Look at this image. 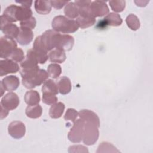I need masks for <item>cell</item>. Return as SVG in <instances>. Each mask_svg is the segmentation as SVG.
I'll list each match as a JSON object with an SVG mask.
<instances>
[{"mask_svg": "<svg viewBox=\"0 0 153 153\" xmlns=\"http://www.w3.org/2000/svg\"><path fill=\"white\" fill-rule=\"evenodd\" d=\"M78 116V112L75 109L68 108L65 114L64 119L66 121H71L74 123L76 120Z\"/></svg>", "mask_w": 153, "mask_h": 153, "instance_id": "33", "label": "cell"}, {"mask_svg": "<svg viewBox=\"0 0 153 153\" xmlns=\"http://www.w3.org/2000/svg\"><path fill=\"white\" fill-rule=\"evenodd\" d=\"M20 103V99L17 94L14 92H9L1 99V105L9 111L15 109Z\"/></svg>", "mask_w": 153, "mask_h": 153, "instance_id": "11", "label": "cell"}, {"mask_svg": "<svg viewBox=\"0 0 153 153\" xmlns=\"http://www.w3.org/2000/svg\"><path fill=\"white\" fill-rule=\"evenodd\" d=\"M43 38L49 51L54 48H58L64 51H70L74 44V38L72 36L61 34L53 29L45 31Z\"/></svg>", "mask_w": 153, "mask_h": 153, "instance_id": "1", "label": "cell"}, {"mask_svg": "<svg viewBox=\"0 0 153 153\" xmlns=\"http://www.w3.org/2000/svg\"><path fill=\"white\" fill-rule=\"evenodd\" d=\"M1 120H2L5 118H6L8 114V112L9 110H8L7 109H6L5 108H4V106H2V105H1Z\"/></svg>", "mask_w": 153, "mask_h": 153, "instance_id": "39", "label": "cell"}, {"mask_svg": "<svg viewBox=\"0 0 153 153\" xmlns=\"http://www.w3.org/2000/svg\"><path fill=\"white\" fill-rule=\"evenodd\" d=\"M1 30L2 33L8 37L13 39L16 38L19 32V27L13 23L7 22L2 16H1Z\"/></svg>", "mask_w": 153, "mask_h": 153, "instance_id": "9", "label": "cell"}, {"mask_svg": "<svg viewBox=\"0 0 153 153\" xmlns=\"http://www.w3.org/2000/svg\"><path fill=\"white\" fill-rule=\"evenodd\" d=\"M87 148L82 145H72L69 148V152H88Z\"/></svg>", "mask_w": 153, "mask_h": 153, "instance_id": "35", "label": "cell"}, {"mask_svg": "<svg viewBox=\"0 0 153 153\" xmlns=\"http://www.w3.org/2000/svg\"><path fill=\"white\" fill-rule=\"evenodd\" d=\"M78 116L85 123H90L100 127L99 117L94 112L88 109H82L78 112Z\"/></svg>", "mask_w": 153, "mask_h": 153, "instance_id": "14", "label": "cell"}, {"mask_svg": "<svg viewBox=\"0 0 153 153\" xmlns=\"http://www.w3.org/2000/svg\"><path fill=\"white\" fill-rule=\"evenodd\" d=\"M16 2L20 4L21 6L26 7V8H30L32 4V1H16Z\"/></svg>", "mask_w": 153, "mask_h": 153, "instance_id": "38", "label": "cell"}, {"mask_svg": "<svg viewBox=\"0 0 153 153\" xmlns=\"http://www.w3.org/2000/svg\"><path fill=\"white\" fill-rule=\"evenodd\" d=\"M42 92L51 93L54 94H57L59 93V89L56 82L53 79H47L42 86Z\"/></svg>", "mask_w": 153, "mask_h": 153, "instance_id": "26", "label": "cell"}, {"mask_svg": "<svg viewBox=\"0 0 153 153\" xmlns=\"http://www.w3.org/2000/svg\"><path fill=\"white\" fill-rule=\"evenodd\" d=\"M92 1H87V0H80V1H75L74 2L76 4V5L78 7H84L86 5H89L91 4Z\"/></svg>", "mask_w": 153, "mask_h": 153, "instance_id": "37", "label": "cell"}, {"mask_svg": "<svg viewBox=\"0 0 153 153\" xmlns=\"http://www.w3.org/2000/svg\"><path fill=\"white\" fill-rule=\"evenodd\" d=\"M2 16L10 23L22 22L32 17V11L30 8L12 4L5 8Z\"/></svg>", "mask_w": 153, "mask_h": 153, "instance_id": "2", "label": "cell"}, {"mask_svg": "<svg viewBox=\"0 0 153 153\" xmlns=\"http://www.w3.org/2000/svg\"><path fill=\"white\" fill-rule=\"evenodd\" d=\"M36 25V21L34 17H31L30 18L26 20L20 22V27L29 29L31 30L33 29L35 27Z\"/></svg>", "mask_w": 153, "mask_h": 153, "instance_id": "34", "label": "cell"}, {"mask_svg": "<svg viewBox=\"0 0 153 153\" xmlns=\"http://www.w3.org/2000/svg\"><path fill=\"white\" fill-rule=\"evenodd\" d=\"M0 86H1V96H2L6 90L5 89L4 87L3 86V85L1 82H0Z\"/></svg>", "mask_w": 153, "mask_h": 153, "instance_id": "41", "label": "cell"}, {"mask_svg": "<svg viewBox=\"0 0 153 153\" xmlns=\"http://www.w3.org/2000/svg\"><path fill=\"white\" fill-rule=\"evenodd\" d=\"M126 22L127 26L133 30H137L140 26L139 19L133 14H130L127 16L126 19Z\"/></svg>", "mask_w": 153, "mask_h": 153, "instance_id": "27", "label": "cell"}, {"mask_svg": "<svg viewBox=\"0 0 153 153\" xmlns=\"http://www.w3.org/2000/svg\"><path fill=\"white\" fill-rule=\"evenodd\" d=\"M109 5L111 9L115 12H122L126 7L125 1H109Z\"/></svg>", "mask_w": 153, "mask_h": 153, "instance_id": "30", "label": "cell"}, {"mask_svg": "<svg viewBox=\"0 0 153 153\" xmlns=\"http://www.w3.org/2000/svg\"><path fill=\"white\" fill-rule=\"evenodd\" d=\"M42 102L48 105H53V104L57 103L58 100L56 94L51 93H42Z\"/></svg>", "mask_w": 153, "mask_h": 153, "instance_id": "31", "label": "cell"}, {"mask_svg": "<svg viewBox=\"0 0 153 153\" xmlns=\"http://www.w3.org/2000/svg\"><path fill=\"white\" fill-rule=\"evenodd\" d=\"M8 59L17 63L22 62L25 59V55H24L23 51L20 48H16L13 51V52L11 54Z\"/></svg>", "mask_w": 153, "mask_h": 153, "instance_id": "32", "label": "cell"}, {"mask_svg": "<svg viewBox=\"0 0 153 153\" xmlns=\"http://www.w3.org/2000/svg\"><path fill=\"white\" fill-rule=\"evenodd\" d=\"M76 22L79 27L85 29L93 26L96 22V18L92 16H79Z\"/></svg>", "mask_w": 153, "mask_h": 153, "instance_id": "24", "label": "cell"}, {"mask_svg": "<svg viewBox=\"0 0 153 153\" xmlns=\"http://www.w3.org/2000/svg\"><path fill=\"white\" fill-rule=\"evenodd\" d=\"M19 70L20 67L17 62L9 59L0 60L1 76L11 73H16Z\"/></svg>", "mask_w": 153, "mask_h": 153, "instance_id": "12", "label": "cell"}, {"mask_svg": "<svg viewBox=\"0 0 153 153\" xmlns=\"http://www.w3.org/2000/svg\"><path fill=\"white\" fill-rule=\"evenodd\" d=\"M103 21L105 22L106 26H118L123 23V20L120 14L115 13H108V14L103 19Z\"/></svg>", "mask_w": 153, "mask_h": 153, "instance_id": "20", "label": "cell"}, {"mask_svg": "<svg viewBox=\"0 0 153 153\" xmlns=\"http://www.w3.org/2000/svg\"><path fill=\"white\" fill-rule=\"evenodd\" d=\"M42 112V107L39 105H33V106H28L25 111L26 115L27 117L30 118H39Z\"/></svg>", "mask_w": 153, "mask_h": 153, "instance_id": "25", "label": "cell"}, {"mask_svg": "<svg viewBox=\"0 0 153 153\" xmlns=\"http://www.w3.org/2000/svg\"><path fill=\"white\" fill-rule=\"evenodd\" d=\"M9 134L13 138L19 139L23 137L26 133V126L20 121H13L8 127Z\"/></svg>", "mask_w": 153, "mask_h": 153, "instance_id": "8", "label": "cell"}, {"mask_svg": "<svg viewBox=\"0 0 153 153\" xmlns=\"http://www.w3.org/2000/svg\"><path fill=\"white\" fill-rule=\"evenodd\" d=\"M84 127V121L79 118L76 120L68 133L69 140L74 143H79L82 140Z\"/></svg>", "mask_w": 153, "mask_h": 153, "instance_id": "7", "label": "cell"}, {"mask_svg": "<svg viewBox=\"0 0 153 153\" xmlns=\"http://www.w3.org/2000/svg\"><path fill=\"white\" fill-rule=\"evenodd\" d=\"M51 6L53 7L54 8L60 10L65 5L66 6L68 3L69 1H50Z\"/></svg>", "mask_w": 153, "mask_h": 153, "instance_id": "36", "label": "cell"}, {"mask_svg": "<svg viewBox=\"0 0 153 153\" xmlns=\"http://www.w3.org/2000/svg\"><path fill=\"white\" fill-rule=\"evenodd\" d=\"M119 152L118 150L111 143L107 142H102L98 146V149L96 152Z\"/></svg>", "mask_w": 153, "mask_h": 153, "instance_id": "29", "label": "cell"}, {"mask_svg": "<svg viewBox=\"0 0 153 153\" xmlns=\"http://www.w3.org/2000/svg\"><path fill=\"white\" fill-rule=\"evenodd\" d=\"M99 127L96 125L84 122L82 142L87 145H94L98 140L99 136Z\"/></svg>", "mask_w": 153, "mask_h": 153, "instance_id": "5", "label": "cell"}, {"mask_svg": "<svg viewBox=\"0 0 153 153\" xmlns=\"http://www.w3.org/2000/svg\"><path fill=\"white\" fill-rule=\"evenodd\" d=\"M51 7L50 1L36 0L35 1V9L39 14H48L51 10Z\"/></svg>", "mask_w": 153, "mask_h": 153, "instance_id": "19", "label": "cell"}, {"mask_svg": "<svg viewBox=\"0 0 153 153\" xmlns=\"http://www.w3.org/2000/svg\"><path fill=\"white\" fill-rule=\"evenodd\" d=\"M48 56L51 62L57 63H62L64 62L66 59L65 51L58 48H54L50 51Z\"/></svg>", "mask_w": 153, "mask_h": 153, "instance_id": "18", "label": "cell"}, {"mask_svg": "<svg viewBox=\"0 0 153 153\" xmlns=\"http://www.w3.org/2000/svg\"><path fill=\"white\" fill-rule=\"evenodd\" d=\"M136 4L139 7H145L146 4L149 2V1H134Z\"/></svg>", "mask_w": 153, "mask_h": 153, "instance_id": "40", "label": "cell"}, {"mask_svg": "<svg viewBox=\"0 0 153 153\" xmlns=\"http://www.w3.org/2000/svg\"><path fill=\"white\" fill-rule=\"evenodd\" d=\"M65 105L62 102H57L53 105L50 108L49 110V115L52 118H59L62 117L64 110H65Z\"/></svg>", "mask_w": 153, "mask_h": 153, "instance_id": "22", "label": "cell"}, {"mask_svg": "<svg viewBox=\"0 0 153 153\" xmlns=\"http://www.w3.org/2000/svg\"><path fill=\"white\" fill-rule=\"evenodd\" d=\"M90 10L92 15L95 18L104 16L109 12L106 3L103 1H92L90 5Z\"/></svg>", "mask_w": 153, "mask_h": 153, "instance_id": "10", "label": "cell"}, {"mask_svg": "<svg viewBox=\"0 0 153 153\" xmlns=\"http://www.w3.org/2000/svg\"><path fill=\"white\" fill-rule=\"evenodd\" d=\"M33 38V33L31 29L19 27V32L16 37V41L22 45H26L30 43Z\"/></svg>", "mask_w": 153, "mask_h": 153, "instance_id": "13", "label": "cell"}, {"mask_svg": "<svg viewBox=\"0 0 153 153\" xmlns=\"http://www.w3.org/2000/svg\"><path fill=\"white\" fill-rule=\"evenodd\" d=\"M47 73L50 77L56 79L62 73L61 66L57 63H51L47 67Z\"/></svg>", "mask_w": 153, "mask_h": 153, "instance_id": "28", "label": "cell"}, {"mask_svg": "<svg viewBox=\"0 0 153 153\" xmlns=\"http://www.w3.org/2000/svg\"><path fill=\"white\" fill-rule=\"evenodd\" d=\"M64 13L71 19L77 18L79 16V8L75 2H70L65 6Z\"/></svg>", "mask_w": 153, "mask_h": 153, "instance_id": "23", "label": "cell"}, {"mask_svg": "<svg viewBox=\"0 0 153 153\" xmlns=\"http://www.w3.org/2000/svg\"><path fill=\"white\" fill-rule=\"evenodd\" d=\"M25 103L29 106H33L38 105L40 102L39 94L37 91L29 90L27 91L24 96Z\"/></svg>", "mask_w": 153, "mask_h": 153, "instance_id": "21", "label": "cell"}, {"mask_svg": "<svg viewBox=\"0 0 153 153\" xmlns=\"http://www.w3.org/2000/svg\"><path fill=\"white\" fill-rule=\"evenodd\" d=\"M7 91H14L16 90L20 85L19 78L16 75H9L5 76L1 81Z\"/></svg>", "mask_w": 153, "mask_h": 153, "instance_id": "16", "label": "cell"}, {"mask_svg": "<svg viewBox=\"0 0 153 153\" xmlns=\"http://www.w3.org/2000/svg\"><path fill=\"white\" fill-rule=\"evenodd\" d=\"M26 57L40 64L45 63L48 59L47 53L33 48L27 50Z\"/></svg>", "mask_w": 153, "mask_h": 153, "instance_id": "15", "label": "cell"}, {"mask_svg": "<svg viewBox=\"0 0 153 153\" xmlns=\"http://www.w3.org/2000/svg\"><path fill=\"white\" fill-rule=\"evenodd\" d=\"M53 30L63 33H71L78 30L79 26L76 22L64 16H56L51 23Z\"/></svg>", "mask_w": 153, "mask_h": 153, "instance_id": "3", "label": "cell"}, {"mask_svg": "<svg viewBox=\"0 0 153 153\" xmlns=\"http://www.w3.org/2000/svg\"><path fill=\"white\" fill-rule=\"evenodd\" d=\"M48 77L47 72L42 69H39L35 74L27 78H22V84L27 89H32L36 86H39L44 83Z\"/></svg>", "mask_w": 153, "mask_h": 153, "instance_id": "4", "label": "cell"}, {"mask_svg": "<svg viewBox=\"0 0 153 153\" xmlns=\"http://www.w3.org/2000/svg\"><path fill=\"white\" fill-rule=\"evenodd\" d=\"M58 89L59 92L62 94H68L72 89V85L71 81L69 78L66 76H63L59 78L56 81Z\"/></svg>", "mask_w": 153, "mask_h": 153, "instance_id": "17", "label": "cell"}, {"mask_svg": "<svg viewBox=\"0 0 153 153\" xmlns=\"http://www.w3.org/2000/svg\"><path fill=\"white\" fill-rule=\"evenodd\" d=\"M17 48L16 41L7 36H2L0 39V57L8 59L13 51Z\"/></svg>", "mask_w": 153, "mask_h": 153, "instance_id": "6", "label": "cell"}]
</instances>
